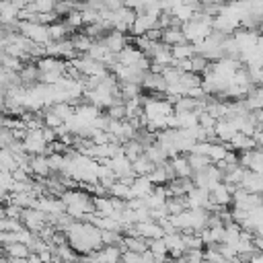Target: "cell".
<instances>
[{
	"label": "cell",
	"mask_w": 263,
	"mask_h": 263,
	"mask_svg": "<svg viewBox=\"0 0 263 263\" xmlns=\"http://www.w3.org/2000/svg\"><path fill=\"white\" fill-rule=\"evenodd\" d=\"M66 238H68V245L78 253V255H90L99 249H103V236H101V230L90 224V222H72L68 228H66Z\"/></svg>",
	"instance_id": "6da1fadb"
},
{
	"label": "cell",
	"mask_w": 263,
	"mask_h": 263,
	"mask_svg": "<svg viewBox=\"0 0 263 263\" xmlns=\"http://www.w3.org/2000/svg\"><path fill=\"white\" fill-rule=\"evenodd\" d=\"M60 197L66 203V214L76 222H86L88 216L95 214V197L84 189H66Z\"/></svg>",
	"instance_id": "7a4b0ae2"
},
{
	"label": "cell",
	"mask_w": 263,
	"mask_h": 263,
	"mask_svg": "<svg viewBox=\"0 0 263 263\" xmlns=\"http://www.w3.org/2000/svg\"><path fill=\"white\" fill-rule=\"evenodd\" d=\"M16 31L21 35H25L27 39H31L35 45H43L47 47L51 43V37H49V27L37 23V21H18L16 25Z\"/></svg>",
	"instance_id": "3957f363"
},
{
	"label": "cell",
	"mask_w": 263,
	"mask_h": 263,
	"mask_svg": "<svg viewBox=\"0 0 263 263\" xmlns=\"http://www.w3.org/2000/svg\"><path fill=\"white\" fill-rule=\"evenodd\" d=\"M117 62L123 66H129V68H138L142 72H150V68H152V60L142 49H138L134 43H129L121 53H117Z\"/></svg>",
	"instance_id": "277c9868"
},
{
	"label": "cell",
	"mask_w": 263,
	"mask_h": 263,
	"mask_svg": "<svg viewBox=\"0 0 263 263\" xmlns=\"http://www.w3.org/2000/svg\"><path fill=\"white\" fill-rule=\"evenodd\" d=\"M43 129V127H41ZM41 129H29L27 134H25V138L21 140V144H23V150L27 152V154H31V156H37V154H47L49 152V144H47V140L43 138V132Z\"/></svg>",
	"instance_id": "5b68a950"
},
{
	"label": "cell",
	"mask_w": 263,
	"mask_h": 263,
	"mask_svg": "<svg viewBox=\"0 0 263 263\" xmlns=\"http://www.w3.org/2000/svg\"><path fill=\"white\" fill-rule=\"evenodd\" d=\"M234 185L226 183V181H220L216 187L210 189V199H212V205L214 210L216 208H228L232 203V195H234Z\"/></svg>",
	"instance_id": "8992f818"
},
{
	"label": "cell",
	"mask_w": 263,
	"mask_h": 263,
	"mask_svg": "<svg viewBox=\"0 0 263 263\" xmlns=\"http://www.w3.org/2000/svg\"><path fill=\"white\" fill-rule=\"evenodd\" d=\"M23 224H25V228L27 230H31V232H35V234H39L47 224H51V220L47 218V214H43L41 210H37V208H29V210H23Z\"/></svg>",
	"instance_id": "52a82bcc"
},
{
	"label": "cell",
	"mask_w": 263,
	"mask_h": 263,
	"mask_svg": "<svg viewBox=\"0 0 263 263\" xmlns=\"http://www.w3.org/2000/svg\"><path fill=\"white\" fill-rule=\"evenodd\" d=\"M121 259H123L121 247H103L84 257L86 263H121Z\"/></svg>",
	"instance_id": "ba28073f"
},
{
	"label": "cell",
	"mask_w": 263,
	"mask_h": 263,
	"mask_svg": "<svg viewBox=\"0 0 263 263\" xmlns=\"http://www.w3.org/2000/svg\"><path fill=\"white\" fill-rule=\"evenodd\" d=\"M187 208L189 210H212L214 212V205H212V199H210V191L208 189H201V187H193L187 195Z\"/></svg>",
	"instance_id": "9c48e42d"
},
{
	"label": "cell",
	"mask_w": 263,
	"mask_h": 263,
	"mask_svg": "<svg viewBox=\"0 0 263 263\" xmlns=\"http://www.w3.org/2000/svg\"><path fill=\"white\" fill-rule=\"evenodd\" d=\"M138 12L127 8V6H121L119 10H115V21H113V29L119 31V33H127L132 31L134 27V21H136Z\"/></svg>",
	"instance_id": "30bf717a"
},
{
	"label": "cell",
	"mask_w": 263,
	"mask_h": 263,
	"mask_svg": "<svg viewBox=\"0 0 263 263\" xmlns=\"http://www.w3.org/2000/svg\"><path fill=\"white\" fill-rule=\"evenodd\" d=\"M158 18H160V16L150 14V12H138V16H136V21H134V27H132V33H134L136 37L146 35L148 31H152V29L158 27Z\"/></svg>",
	"instance_id": "8fae6325"
},
{
	"label": "cell",
	"mask_w": 263,
	"mask_h": 263,
	"mask_svg": "<svg viewBox=\"0 0 263 263\" xmlns=\"http://www.w3.org/2000/svg\"><path fill=\"white\" fill-rule=\"evenodd\" d=\"M136 234L142 236V238H146V240H154V238H162L166 232H164V228L160 226V222L148 220V222L136 224Z\"/></svg>",
	"instance_id": "7c38bea8"
},
{
	"label": "cell",
	"mask_w": 263,
	"mask_h": 263,
	"mask_svg": "<svg viewBox=\"0 0 263 263\" xmlns=\"http://www.w3.org/2000/svg\"><path fill=\"white\" fill-rule=\"evenodd\" d=\"M101 41H103V43L107 45V49H109V51H113L115 55H117V53H121V51L129 45V39L125 37V33H119V31H115V29H113V31H109Z\"/></svg>",
	"instance_id": "4fadbf2b"
},
{
	"label": "cell",
	"mask_w": 263,
	"mask_h": 263,
	"mask_svg": "<svg viewBox=\"0 0 263 263\" xmlns=\"http://www.w3.org/2000/svg\"><path fill=\"white\" fill-rule=\"evenodd\" d=\"M51 164H49V156L47 154H37L31 156V175L37 179H47L51 175Z\"/></svg>",
	"instance_id": "5bb4252c"
},
{
	"label": "cell",
	"mask_w": 263,
	"mask_h": 263,
	"mask_svg": "<svg viewBox=\"0 0 263 263\" xmlns=\"http://www.w3.org/2000/svg\"><path fill=\"white\" fill-rule=\"evenodd\" d=\"M18 14H21V10L10 0L0 2V18H2L4 27H16L18 25Z\"/></svg>",
	"instance_id": "9a60e30c"
},
{
	"label": "cell",
	"mask_w": 263,
	"mask_h": 263,
	"mask_svg": "<svg viewBox=\"0 0 263 263\" xmlns=\"http://www.w3.org/2000/svg\"><path fill=\"white\" fill-rule=\"evenodd\" d=\"M185 33H183V25H171L166 29H162V43L168 45V47H175V45H181L185 43Z\"/></svg>",
	"instance_id": "2e32d148"
},
{
	"label": "cell",
	"mask_w": 263,
	"mask_h": 263,
	"mask_svg": "<svg viewBox=\"0 0 263 263\" xmlns=\"http://www.w3.org/2000/svg\"><path fill=\"white\" fill-rule=\"evenodd\" d=\"M238 134L236 125L230 121V119H218L216 123V140L222 142V144H230V140Z\"/></svg>",
	"instance_id": "e0dca14e"
},
{
	"label": "cell",
	"mask_w": 263,
	"mask_h": 263,
	"mask_svg": "<svg viewBox=\"0 0 263 263\" xmlns=\"http://www.w3.org/2000/svg\"><path fill=\"white\" fill-rule=\"evenodd\" d=\"M168 162H171V166H173L177 179H191V177H193V168H191V164H189V160H187V154H177V156H173Z\"/></svg>",
	"instance_id": "ac0fdd59"
},
{
	"label": "cell",
	"mask_w": 263,
	"mask_h": 263,
	"mask_svg": "<svg viewBox=\"0 0 263 263\" xmlns=\"http://www.w3.org/2000/svg\"><path fill=\"white\" fill-rule=\"evenodd\" d=\"M228 146H230V150H234V152H249V150H255V148H257V142H255L253 136L238 132V134L230 140Z\"/></svg>",
	"instance_id": "d6986e66"
},
{
	"label": "cell",
	"mask_w": 263,
	"mask_h": 263,
	"mask_svg": "<svg viewBox=\"0 0 263 263\" xmlns=\"http://www.w3.org/2000/svg\"><path fill=\"white\" fill-rule=\"evenodd\" d=\"M95 212L99 216H113L117 218V208H115V199L111 195H101V197H95Z\"/></svg>",
	"instance_id": "ffe728a7"
},
{
	"label": "cell",
	"mask_w": 263,
	"mask_h": 263,
	"mask_svg": "<svg viewBox=\"0 0 263 263\" xmlns=\"http://www.w3.org/2000/svg\"><path fill=\"white\" fill-rule=\"evenodd\" d=\"M154 183L148 179V177H136L134 181H132V193H134V197H142V199H146L152 191H154Z\"/></svg>",
	"instance_id": "44dd1931"
},
{
	"label": "cell",
	"mask_w": 263,
	"mask_h": 263,
	"mask_svg": "<svg viewBox=\"0 0 263 263\" xmlns=\"http://www.w3.org/2000/svg\"><path fill=\"white\" fill-rule=\"evenodd\" d=\"M109 195H111V197H117V199H123V201L134 199L132 185H129V183H125V181H121V179H117V181L109 187Z\"/></svg>",
	"instance_id": "7402d4cb"
},
{
	"label": "cell",
	"mask_w": 263,
	"mask_h": 263,
	"mask_svg": "<svg viewBox=\"0 0 263 263\" xmlns=\"http://www.w3.org/2000/svg\"><path fill=\"white\" fill-rule=\"evenodd\" d=\"M144 154L156 164V166H160V164H164V162H168V154L162 150V146L158 144V142H154V144H148L146 146V150H144Z\"/></svg>",
	"instance_id": "603a6c76"
},
{
	"label": "cell",
	"mask_w": 263,
	"mask_h": 263,
	"mask_svg": "<svg viewBox=\"0 0 263 263\" xmlns=\"http://www.w3.org/2000/svg\"><path fill=\"white\" fill-rule=\"evenodd\" d=\"M228 152H230V146H226V144H222V142H210L208 156H210V160H212L214 164H218V162L226 160Z\"/></svg>",
	"instance_id": "cb8c5ba5"
},
{
	"label": "cell",
	"mask_w": 263,
	"mask_h": 263,
	"mask_svg": "<svg viewBox=\"0 0 263 263\" xmlns=\"http://www.w3.org/2000/svg\"><path fill=\"white\" fill-rule=\"evenodd\" d=\"M121 249L132 251V253H144V251H148V240L142 236H123Z\"/></svg>",
	"instance_id": "d4e9b609"
},
{
	"label": "cell",
	"mask_w": 263,
	"mask_h": 263,
	"mask_svg": "<svg viewBox=\"0 0 263 263\" xmlns=\"http://www.w3.org/2000/svg\"><path fill=\"white\" fill-rule=\"evenodd\" d=\"M171 51H173L175 62H179V60H191L193 55H197V47H195L193 43H189V41H185V43H181V45L171 47Z\"/></svg>",
	"instance_id": "484cf974"
},
{
	"label": "cell",
	"mask_w": 263,
	"mask_h": 263,
	"mask_svg": "<svg viewBox=\"0 0 263 263\" xmlns=\"http://www.w3.org/2000/svg\"><path fill=\"white\" fill-rule=\"evenodd\" d=\"M31 247L23 245V242H14V245H6L4 247V255L10 257V259H29L31 255Z\"/></svg>",
	"instance_id": "4316f807"
},
{
	"label": "cell",
	"mask_w": 263,
	"mask_h": 263,
	"mask_svg": "<svg viewBox=\"0 0 263 263\" xmlns=\"http://www.w3.org/2000/svg\"><path fill=\"white\" fill-rule=\"evenodd\" d=\"M132 164H134V173H136L138 177H148V175L156 168V164H154L146 154H142L140 158H136Z\"/></svg>",
	"instance_id": "83f0119b"
},
{
	"label": "cell",
	"mask_w": 263,
	"mask_h": 263,
	"mask_svg": "<svg viewBox=\"0 0 263 263\" xmlns=\"http://www.w3.org/2000/svg\"><path fill=\"white\" fill-rule=\"evenodd\" d=\"M187 160H189L193 173H197V171H205L210 164H214V162L210 160L208 154H197V152H189V154H187Z\"/></svg>",
	"instance_id": "f1b7e54d"
},
{
	"label": "cell",
	"mask_w": 263,
	"mask_h": 263,
	"mask_svg": "<svg viewBox=\"0 0 263 263\" xmlns=\"http://www.w3.org/2000/svg\"><path fill=\"white\" fill-rule=\"evenodd\" d=\"M72 43H74L76 51L82 55V53H86V51L92 47L95 39H92V37H88V35L82 31V33H74V35H72Z\"/></svg>",
	"instance_id": "f546056e"
},
{
	"label": "cell",
	"mask_w": 263,
	"mask_h": 263,
	"mask_svg": "<svg viewBox=\"0 0 263 263\" xmlns=\"http://www.w3.org/2000/svg\"><path fill=\"white\" fill-rule=\"evenodd\" d=\"M242 226L240 224H236V222H230V224H226V230H224V242L226 245H236L238 240H240V234H242Z\"/></svg>",
	"instance_id": "4dcf8cb0"
},
{
	"label": "cell",
	"mask_w": 263,
	"mask_h": 263,
	"mask_svg": "<svg viewBox=\"0 0 263 263\" xmlns=\"http://www.w3.org/2000/svg\"><path fill=\"white\" fill-rule=\"evenodd\" d=\"M144 150H146V148H144V144H142V142H138V140H129V142H125V144H123V154H125L132 162H134L136 158H140V156L144 154Z\"/></svg>",
	"instance_id": "1f68e13d"
},
{
	"label": "cell",
	"mask_w": 263,
	"mask_h": 263,
	"mask_svg": "<svg viewBox=\"0 0 263 263\" xmlns=\"http://www.w3.org/2000/svg\"><path fill=\"white\" fill-rule=\"evenodd\" d=\"M55 4H58V0H33V2H29L27 8L37 14H45V12H55Z\"/></svg>",
	"instance_id": "d6a6232c"
},
{
	"label": "cell",
	"mask_w": 263,
	"mask_h": 263,
	"mask_svg": "<svg viewBox=\"0 0 263 263\" xmlns=\"http://www.w3.org/2000/svg\"><path fill=\"white\" fill-rule=\"evenodd\" d=\"M68 31H70L68 25L62 23V21L49 25V37H51V41H64V39H68Z\"/></svg>",
	"instance_id": "836d02e7"
},
{
	"label": "cell",
	"mask_w": 263,
	"mask_h": 263,
	"mask_svg": "<svg viewBox=\"0 0 263 263\" xmlns=\"http://www.w3.org/2000/svg\"><path fill=\"white\" fill-rule=\"evenodd\" d=\"M23 60L21 58H14V55H8V53H2V70H8V72H21L23 70Z\"/></svg>",
	"instance_id": "e575fe53"
},
{
	"label": "cell",
	"mask_w": 263,
	"mask_h": 263,
	"mask_svg": "<svg viewBox=\"0 0 263 263\" xmlns=\"http://www.w3.org/2000/svg\"><path fill=\"white\" fill-rule=\"evenodd\" d=\"M166 210H168V216L181 214V212L189 210V208H187V199H185V197H168V201H166Z\"/></svg>",
	"instance_id": "d590c367"
},
{
	"label": "cell",
	"mask_w": 263,
	"mask_h": 263,
	"mask_svg": "<svg viewBox=\"0 0 263 263\" xmlns=\"http://www.w3.org/2000/svg\"><path fill=\"white\" fill-rule=\"evenodd\" d=\"M148 249L154 253V257H156V259H158V257L166 259V255H168V247H166V242H164V236H162V238L148 240Z\"/></svg>",
	"instance_id": "8d00e7d4"
},
{
	"label": "cell",
	"mask_w": 263,
	"mask_h": 263,
	"mask_svg": "<svg viewBox=\"0 0 263 263\" xmlns=\"http://www.w3.org/2000/svg\"><path fill=\"white\" fill-rule=\"evenodd\" d=\"M66 25H68V29L70 31H78L80 27H84V18H82V10H72L68 16H66V21H64Z\"/></svg>",
	"instance_id": "74e56055"
},
{
	"label": "cell",
	"mask_w": 263,
	"mask_h": 263,
	"mask_svg": "<svg viewBox=\"0 0 263 263\" xmlns=\"http://www.w3.org/2000/svg\"><path fill=\"white\" fill-rule=\"evenodd\" d=\"M25 228L23 220H14V218H2L0 222V230L2 232H21Z\"/></svg>",
	"instance_id": "f35d334b"
},
{
	"label": "cell",
	"mask_w": 263,
	"mask_h": 263,
	"mask_svg": "<svg viewBox=\"0 0 263 263\" xmlns=\"http://www.w3.org/2000/svg\"><path fill=\"white\" fill-rule=\"evenodd\" d=\"M43 117V123H45V127H51V129H58L60 125H64V121L53 113V109L49 107V109H45V113L41 115Z\"/></svg>",
	"instance_id": "ab89813d"
},
{
	"label": "cell",
	"mask_w": 263,
	"mask_h": 263,
	"mask_svg": "<svg viewBox=\"0 0 263 263\" xmlns=\"http://www.w3.org/2000/svg\"><path fill=\"white\" fill-rule=\"evenodd\" d=\"M218 247V251L228 259V261H234L236 257H238V253H236V249L232 247V245H226V242H220V245H216Z\"/></svg>",
	"instance_id": "60d3db41"
},
{
	"label": "cell",
	"mask_w": 263,
	"mask_h": 263,
	"mask_svg": "<svg viewBox=\"0 0 263 263\" xmlns=\"http://www.w3.org/2000/svg\"><path fill=\"white\" fill-rule=\"evenodd\" d=\"M253 242H255V249L257 251H263V236L261 234H255L253 236Z\"/></svg>",
	"instance_id": "b9f144b4"
},
{
	"label": "cell",
	"mask_w": 263,
	"mask_h": 263,
	"mask_svg": "<svg viewBox=\"0 0 263 263\" xmlns=\"http://www.w3.org/2000/svg\"><path fill=\"white\" fill-rule=\"evenodd\" d=\"M249 263H263V251H257V253L249 259Z\"/></svg>",
	"instance_id": "7bdbcfd3"
},
{
	"label": "cell",
	"mask_w": 263,
	"mask_h": 263,
	"mask_svg": "<svg viewBox=\"0 0 263 263\" xmlns=\"http://www.w3.org/2000/svg\"><path fill=\"white\" fill-rule=\"evenodd\" d=\"M255 115H257V121H259V125H263V109H261V111H257Z\"/></svg>",
	"instance_id": "ee69618b"
},
{
	"label": "cell",
	"mask_w": 263,
	"mask_h": 263,
	"mask_svg": "<svg viewBox=\"0 0 263 263\" xmlns=\"http://www.w3.org/2000/svg\"><path fill=\"white\" fill-rule=\"evenodd\" d=\"M230 263H249V259H242V257H236L234 261H230Z\"/></svg>",
	"instance_id": "f6af8a7d"
},
{
	"label": "cell",
	"mask_w": 263,
	"mask_h": 263,
	"mask_svg": "<svg viewBox=\"0 0 263 263\" xmlns=\"http://www.w3.org/2000/svg\"><path fill=\"white\" fill-rule=\"evenodd\" d=\"M255 234H261V236H263V226H261L259 230H255Z\"/></svg>",
	"instance_id": "bcb514c9"
}]
</instances>
